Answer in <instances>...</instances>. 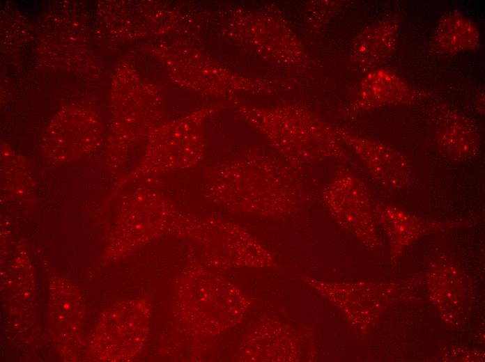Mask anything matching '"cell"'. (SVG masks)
I'll return each instance as SVG.
<instances>
[{
    "mask_svg": "<svg viewBox=\"0 0 485 362\" xmlns=\"http://www.w3.org/2000/svg\"><path fill=\"white\" fill-rule=\"evenodd\" d=\"M204 191L207 198L229 210L268 217L295 213L309 198L298 171L286 162L259 155L210 167Z\"/></svg>",
    "mask_w": 485,
    "mask_h": 362,
    "instance_id": "obj_1",
    "label": "cell"
},
{
    "mask_svg": "<svg viewBox=\"0 0 485 362\" xmlns=\"http://www.w3.org/2000/svg\"><path fill=\"white\" fill-rule=\"evenodd\" d=\"M251 116L282 152L286 162L298 171L307 164L345 157L334 133L308 114L289 111Z\"/></svg>",
    "mask_w": 485,
    "mask_h": 362,
    "instance_id": "obj_2",
    "label": "cell"
},
{
    "mask_svg": "<svg viewBox=\"0 0 485 362\" xmlns=\"http://www.w3.org/2000/svg\"><path fill=\"white\" fill-rule=\"evenodd\" d=\"M201 113L174 123L164 129L161 141L122 184L144 175L183 170L197 165L203 157L199 126Z\"/></svg>",
    "mask_w": 485,
    "mask_h": 362,
    "instance_id": "obj_3",
    "label": "cell"
},
{
    "mask_svg": "<svg viewBox=\"0 0 485 362\" xmlns=\"http://www.w3.org/2000/svg\"><path fill=\"white\" fill-rule=\"evenodd\" d=\"M322 198L334 217L369 246L377 244L370 197L364 183L348 170L336 173Z\"/></svg>",
    "mask_w": 485,
    "mask_h": 362,
    "instance_id": "obj_4",
    "label": "cell"
},
{
    "mask_svg": "<svg viewBox=\"0 0 485 362\" xmlns=\"http://www.w3.org/2000/svg\"><path fill=\"white\" fill-rule=\"evenodd\" d=\"M337 133L362 160L369 174L383 187L399 190L412 181L413 172L407 158L392 147L352 134L342 129Z\"/></svg>",
    "mask_w": 485,
    "mask_h": 362,
    "instance_id": "obj_5",
    "label": "cell"
},
{
    "mask_svg": "<svg viewBox=\"0 0 485 362\" xmlns=\"http://www.w3.org/2000/svg\"><path fill=\"white\" fill-rule=\"evenodd\" d=\"M435 138L441 152L453 159H470L479 152L480 137L476 125L463 113L452 109L440 111Z\"/></svg>",
    "mask_w": 485,
    "mask_h": 362,
    "instance_id": "obj_6",
    "label": "cell"
},
{
    "mask_svg": "<svg viewBox=\"0 0 485 362\" xmlns=\"http://www.w3.org/2000/svg\"><path fill=\"white\" fill-rule=\"evenodd\" d=\"M433 42L441 52L456 54L477 48L479 34L476 26L469 19L452 12L444 15L438 22Z\"/></svg>",
    "mask_w": 485,
    "mask_h": 362,
    "instance_id": "obj_7",
    "label": "cell"
},
{
    "mask_svg": "<svg viewBox=\"0 0 485 362\" xmlns=\"http://www.w3.org/2000/svg\"><path fill=\"white\" fill-rule=\"evenodd\" d=\"M372 75V92L364 93L353 111L406 103L413 98L408 86L394 73L385 70Z\"/></svg>",
    "mask_w": 485,
    "mask_h": 362,
    "instance_id": "obj_8",
    "label": "cell"
},
{
    "mask_svg": "<svg viewBox=\"0 0 485 362\" xmlns=\"http://www.w3.org/2000/svg\"><path fill=\"white\" fill-rule=\"evenodd\" d=\"M376 210L397 249H401L423 231L422 223L392 206Z\"/></svg>",
    "mask_w": 485,
    "mask_h": 362,
    "instance_id": "obj_9",
    "label": "cell"
}]
</instances>
